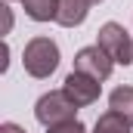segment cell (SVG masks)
<instances>
[{
    "mask_svg": "<svg viewBox=\"0 0 133 133\" xmlns=\"http://www.w3.org/2000/svg\"><path fill=\"white\" fill-rule=\"evenodd\" d=\"M93 133H130V124L118 115V111H105V115H99V121H96V127H93Z\"/></svg>",
    "mask_w": 133,
    "mask_h": 133,
    "instance_id": "9c48e42d",
    "label": "cell"
},
{
    "mask_svg": "<svg viewBox=\"0 0 133 133\" xmlns=\"http://www.w3.org/2000/svg\"><path fill=\"white\" fill-rule=\"evenodd\" d=\"M99 46L118 62V65H130L133 62V37L127 34V28L118 25V22H105L99 28Z\"/></svg>",
    "mask_w": 133,
    "mask_h": 133,
    "instance_id": "3957f363",
    "label": "cell"
},
{
    "mask_svg": "<svg viewBox=\"0 0 133 133\" xmlns=\"http://www.w3.org/2000/svg\"><path fill=\"white\" fill-rule=\"evenodd\" d=\"M22 65L37 81L50 77L59 68V46H56V40H50V37H34V40H28L25 43V53H22Z\"/></svg>",
    "mask_w": 133,
    "mask_h": 133,
    "instance_id": "6da1fadb",
    "label": "cell"
},
{
    "mask_svg": "<svg viewBox=\"0 0 133 133\" xmlns=\"http://www.w3.org/2000/svg\"><path fill=\"white\" fill-rule=\"evenodd\" d=\"M0 133H25V130H22L19 124H9V121H6V124H0Z\"/></svg>",
    "mask_w": 133,
    "mask_h": 133,
    "instance_id": "8fae6325",
    "label": "cell"
},
{
    "mask_svg": "<svg viewBox=\"0 0 133 133\" xmlns=\"http://www.w3.org/2000/svg\"><path fill=\"white\" fill-rule=\"evenodd\" d=\"M108 105H111V111H118V115L133 127V87H118V90H111Z\"/></svg>",
    "mask_w": 133,
    "mask_h": 133,
    "instance_id": "ba28073f",
    "label": "cell"
},
{
    "mask_svg": "<svg viewBox=\"0 0 133 133\" xmlns=\"http://www.w3.org/2000/svg\"><path fill=\"white\" fill-rule=\"evenodd\" d=\"M90 6H93L90 0H59V16H56V22H59L62 28H77V25H84Z\"/></svg>",
    "mask_w": 133,
    "mask_h": 133,
    "instance_id": "8992f818",
    "label": "cell"
},
{
    "mask_svg": "<svg viewBox=\"0 0 133 133\" xmlns=\"http://www.w3.org/2000/svg\"><path fill=\"white\" fill-rule=\"evenodd\" d=\"M99 90H102L99 81L90 77V74H81V71H71V74L65 77V84H62V93H65L77 108L93 105V102L99 99Z\"/></svg>",
    "mask_w": 133,
    "mask_h": 133,
    "instance_id": "5b68a950",
    "label": "cell"
},
{
    "mask_svg": "<svg viewBox=\"0 0 133 133\" xmlns=\"http://www.w3.org/2000/svg\"><path fill=\"white\" fill-rule=\"evenodd\" d=\"M90 3H102V0H90Z\"/></svg>",
    "mask_w": 133,
    "mask_h": 133,
    "instance_id": "7c38bea8",
    "label": "cell"
},
{
    "mask_svg": "<svg viewBox=\"0 0 133 133\" xmlns=\"http://www.w3.org/2000/svg\"><path fill=\"white\" fill-rule=\"evenodd\" d=\"M74 111H77V105L68 99L62 90H53V93H43L37 105H34V118L50 130V127H56V124H65V121H74Z\"/></svg>",
    "mask_w": 133,
    "mask_h": 133,
    "instance_id": "7a4b0ae2",
    "label": "cell"
},
{
    "mask_svg": "<svg viewBox=\"0 0 133 133\" xmlns=\"http://www.w3.org/2000/svg\"><path fill=\"white\" fill-rule=\"evenodd\" d=\"M22 6H25V16L34 19V22H56V16H59V0H22Z\"/></svg>",
    "mask_w": 133,
    "mask_h": 133,
    "instance_id": "52a82bcc",
    "label": "cell"
},
{
    "mask_svg": "<svg viewBox=\"0 0 133 133\" xmlns=\"http://www.w3.org/2000/svg\"><path fill=\"white\" fill-rule=\"evenodd\" d=\"M50 133H87V127L74 118V121H65V124H56V127H50Z\"/></svg>",
    "mask_w": 133,
    "mask_h": 133,
    "instance_id": "30bf717a",
    "label": "cell"
},
{
    "mask_svg": "<svg viewBox=\"0 0 133 133\" xmlns=\"http://www.w3.org/2000/svg\"><path fill=\"white\" fill-rule=\"evenodd\" d=\"M111 68H115V59L102 50L99 43H96V46H84V50H77V56H74V71L90 74V77H96V81H105V77L111 74Z\"/></svg>",
    "mask_w": 133,
    "mask_h": 133,
    "instance_id": "277c9868",
    "label": "cell"
}]
</instances>
